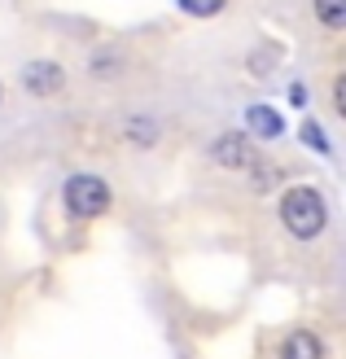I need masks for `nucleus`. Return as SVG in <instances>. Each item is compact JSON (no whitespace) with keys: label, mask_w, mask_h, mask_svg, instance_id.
<instances>
[{"label":"nucleus","mask_w":346,"mask_h":359,"mask_svg":"<svg viewBox=\"0 0 346 359\" xmlns=\"http://www.w3.org/2000/svg\"><path fill=\"white\" fill-rule=\"evenodd\" d=\"M281 224L294 232L298 241H312V237L324 232V224H329V206H324V197L316 189L298 184V189H289L281 197Z\"/></svg>","instance_id":"1"},{"label":"nucleus","mask_w":346,"mask_h":359,"mask_svg":"<svg viewBox=\"0 0 346 359\" xmlns=\"http://www.w3.org/2000/svg\"><path fill=\"white\" fill-rule=\"evenodd\" d=\"M105 206H110V189H105L101 175L66 180V210L75 219H97V215H105Z\"/></svg>","instance_id":"2"},{"label":"nucleus","mask_w":346,"mask_h":359,"mask_svg":"<svg viewBox=\"0 0 346 359\" xmlns=\"http://www.w3.org/2000/svg\"><path fill=\"white\" fill-rule=\"evenodd\" d=\"M211 154H215V163H220V167H232V171H250V167H254V149H250V140H246V136H237V132L220 136Z\"/></svg>","instance_id":"3"},{"label":"nucleus","mask_w":346,"mask_h":359,"mask_svg":"<svg viewBox=\"0 0 346 359\" xmlns=\"http://www.w3.org/2000/svg\"><path fill=\"white\" fill-rule=\"evenodd\" d=\"M22 83H27V93H35V97H53L66 83V75H62L58 62H31L22 70Z\"/></svg>","instance_id":"4"},{"label":"nucleus","mask_w":346,"mask_h":359,"mask_svg":"<svg viewBox=\"0 0 346 359\" xmlns=\"http://www.w3.org/2000/svg\"><path fill=\"white\" fill-rule=\"evenodd\" d=\"M246 123H250V132L259 136V140H277L285 132V118L272 110V105H250L246 110Z\"/></svg>","instance_id":"5"},{"label":"nucleus","mask_w":346,"mask_h":359,"mask_svg":"<svg viewBox=\"0 0 346 359\" xmlns=\"http://www.w3.org/2000/svg\"><path fill=\"white\" fill-rule=\"evenodd\" d=\"M281 359H324V342H320L316 333L298 329V333H289V337H285Z\"/></svg>","instance_id":"6"},{"label":"nucleus","mask_w":346,"mask_h":359,"mask_svg":"<svg viewBox=\"0 0 346 359\" xmlns=\"http://www.w3.org/2000/svg\"><path fill=\"white\" fill-rule=\"evenodd\" d=\"M316 18L329 31H342L346 27V0H316Z\"/></svg>","instance_id":"7"},{"label":"nucleus","mask_w":346,"mask_h":359,"mask_svg":"<svg viewBox=\"0 0 346 359\" xmlns=\"http://www.w3.org/2000/svg\"><path fill=\"white\" fill-rule=\"evenodd\" d=\"M127 140H136V145H154L158 128H154L149 118H132V123H127Z\"/></svg>","instance_id":"8"},{"label":"nucleus","mask_w":346,"mask_h":359,"mask_svg":"<svg viewBox=\"0 0 346 359\" xmlns=\"http://www.w3.org/2000/svg\"><path fill=\"white\" fill-rule=\"evenodd\" d=\"M298 136H302V145H312L316 154H329V140H324V132H320L316 118H307L302 128H298Z\"/></svg>","instance_id":"9"},{"label":"nucleus","mask_w":346,"mask_h":359,"mask_svg":"<svg viewBox=\"0 0 346 359\" xmlns=\"http://www.w3.org/2000/svg\"><path fill=\"white\" fill-rule=\"evenodd\" d=\"M224 5H228V0H180V9L193 13V18H215Z\"/></svg>","instance_id":"10"},{"label":"nucleus","mask_w":346,"mask_h":359,"mask_svg":"<svg viewBox=\"0 0 346 359\" xmlns=\"http://www.w3.org/2000/svg\"><path fill=\"white\" fill-rule=\"evenodd\" d=\"M250 171H254V189H272V180L281 184V167H259V163H254Z\"/></svg>","instance_id":"11"},{"label":"nucleus","mask_w":346,"mask_h":359,"mask_svg":"<svg viewBox=\"0 0 346 359\" xmlns=\"http://www.w3.org/2000/svg\"><path fill=\"white\" fill-rule=\"evenodd\" d=\"M333 105H338V114H346V79H338L333 88Z\"/></svg>","instance_id":"12"}]
</instances>
